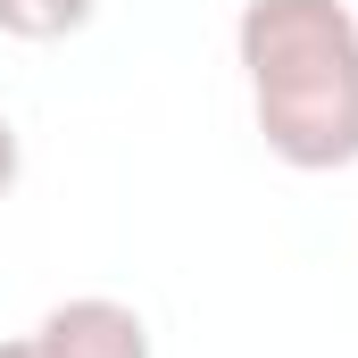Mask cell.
<instances>
[{
	"instance_id": "cell-1",
	"label": "cell",
	"mask_w": 358,
	"mask_h": 358,
	"mask_svg": "<svg viewBox=\"0 0 358 358\" xmlns=\"http://www.w3.org/2000/svg\"><path fill=\"white\" fill-rule=\"evenodd\" d=\"M234 59L250 117L283 167L342 176L358 167V8L350 0H242Z\"/></svg>"
},
{
	"instance_id": "cell-2",
	"label": "cell",
	"mask_w": 358,
	"mask_h": 358,
	"mask_svg": "<svg viewBox=\"0 0 358 358\" xmlns=\"http://www.w3.org/2000/svg\"><path fill=\"white\" fill-rule=\"evenodd\" d=\"M34 342H42V358H150V317L134 300L76 292L34 325Z\"/></svg>"
},
{
	"instance_id": "cell-3",
	"label": "cell",
	"mask_w": 358,
	"mask_h": 358,
	"mask_svg": "<svg viewBox=\"0 0 358 358\" xmlns=\"http://www.w3.org/2000/svg\"><path fill=\"white\" fill-rule=\"evenodd\" d=\"M100 17V0H0V34L8 42H67Z\"/></svg>"
},
{
	"instance_id": "cell-4",
	"label": "cell",
	"mask_w": 358,
	"mask_h": 358,
	"mask_svg": "<svg viewBox=\"0 0 358 358\" xmlns=\"http://www.w3.org/2000/svg\"><path fill=\"white\" fill-rule=\"evenodd\" d=\"M17 167H25V142H17V125L0 117V200L17 192Z\"/></svg>"
},
{
	"instance_id": "cell-5",
	"label": "cell",
	"mask_w": 358,
	"mask_h": 358,
	"mask_svg": "<svg viewBox=\"0 0 358 358\" xmlns=\"http://www.w3.org/2000/svg\"><path fill=\"white\" fill-rule=\"evenodd\" d=\"M0 358H42V342H34V334H8V342H0Z\"/></svg>"
}]
</instances>
